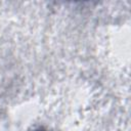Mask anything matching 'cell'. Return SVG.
<instances>
[{
	"label": "cell",
	"instance_id": "cell-1",
	"mask_svg": "<svg viewBox=\"0 0 131 131\" xmlns=\"http://www.w3.org/2000/svg\"><path fill=\"white\" fill-rule=\"evenodd\" d=\"M35 131H40V130H35Z\"/></svg>",
	"mask_w": 131,
	"mask_h": 131
}]
</instances>
